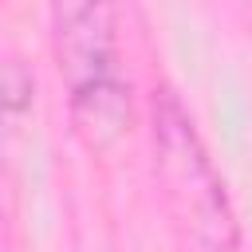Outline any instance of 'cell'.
Instances as JSON below:
<instances>
[{
  "label": "cell",
  "instance_id": "cell-1",
  "mask_svg": "<svg viewBox=\"0 0 252 252\" xmlns=\"http://www.w3.org/2000/svg\"><path fill=\"white\" fill-rule=\"evenodd\" d=\"M51 47L79 134L87 146L106 150L130 126V83L118 67L114 12L106 4H55Z\"/></svg>",
  "mask_w": 252,
  "mask_h": 252
},
{
  "label": "cell",
  "instance_id": "cell-2",
  "mask_svg": "<svg viewBox=\"0 0 252 252\" xmlns=\"http://www.w3.org/2000/svg\"><path fill=\"white\" fill-rule=\"evenodd\" d=\"M154 173L165 197L169 217L205 248L232 252L240 240V224L224 181L173 87L154 91Z\"/></svg>",
  "mask_w": 252,
  "mask_h": 252
},
{
  "label": "cell",
  "instance_id": "cell-3",
  "mask_svg": "<svg viewBox=\"0 0 252 252\" xmlns=\"http://www.w3.org/2000/svg\"><path fill=\"white\" fill-rule=\"evenodd\" d=\"M28 94H32V75L24 71L20 59H8L4 63V106H8V118H16L24 110Z\"/></svg>",
  "mask_w": 252,
  "mask_h": 252
}]
</instances>
